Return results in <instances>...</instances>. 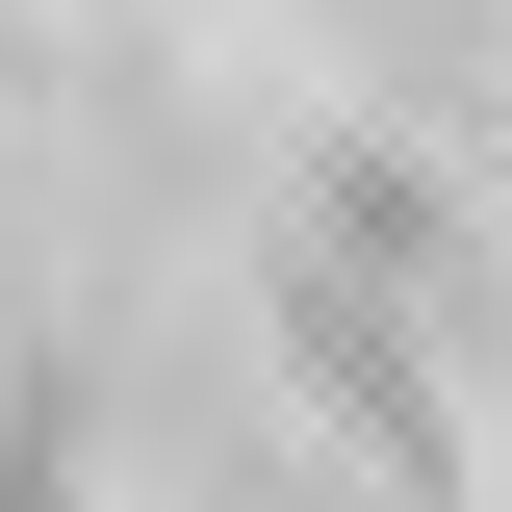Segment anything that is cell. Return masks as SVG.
Returning <instances> with one entry per match:
<instances>
[{
  "label": "cell",
  "instance_id": "1",
  "mask_svg": "<svg viewBox=\"0 0 512 512\" xmlns=\"http://www.w3.org/2000/svg\"><path fill=\"white\" fill-rule=\"evenodd\" d=\"M0 512H77V410H52V384L0 410Z\"/></svg>",
  "mask_w": 512,
  "mask_h": 512
}]
</instances>
